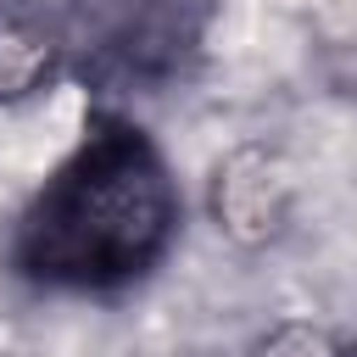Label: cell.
I'll list each match as a JSON object with an SVG mask.
<instances>
[{"mask_svg": "<svg viewBox=\"0 0 357 357\" xmlns=\"http://www.w3.org/2000/svg\"><path fill=\"white\" fill-rule=\"evenodd\" d=\"M184 195L156 139L117 106H95L84 139L39 184L11 229V268L39 290H128L178 240Z\"/></svg>", "mask_w": 357, "mask_h": 357, "instance_id": "1", "label": "cell"}, {"mask_svg": "<svg viewBox=\"0 0 357 357\" xmlns=\"http://www.w3.org/2000/svg\"><path fill=\"white\" fill-rule=\"evenodd\" d=\"M67 73L95 95H167L206 61L218 0H61Z\"/></svg>", "mask_w": 357, "mask_h": 357, "instance_id": "2", "label": "cell"}, {"mask_svg": "<svg viewBox=\"0 0 357 357\" xmlns=\"http://www.w3.org/2000/svg\"><path fill=\"white\" fill-rule=\"evenodd\" d=\"M206 212L218 223L223 240H234L240 251H262L273 245L290 218H296V173L284 162L279 145L268 139H245L234 145L206 184Z\"/></svg>", "mask_w": 357, "mask_h": 357, "instance_id": "3", "label": "cell"}, {"mask_svg": "<svg viewBox=\"0 0 357 357\" xmlns=\"http://www.w3.org/2000/svg\"><path fill=\"white\" fill-rule=\"evenodd\" d=\"M67 73L61 11L45 0H0V106L45 95Z\"/></svg>", "mask_w": 357, "mask_h": 357, "instance_id": "4", "label": "cell"}, {"mask_svg": "<svg viewBox=\"0 0 357 357\" xmlns=\"http://www.w3.org/2000/svg\"><path fill=\"white\" fill-rule=\"evenodd\" d=\"M245 357H357V340L318 318H279L245 346Z\"/></svg>", "mask_w": 357, "mask_h": 357, "instance_id": "5", "label": "cell"}]
</instances>
